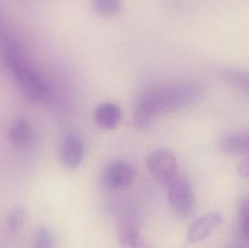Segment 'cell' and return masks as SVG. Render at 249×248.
<instances>
[{"label":"cell","instance_id":"30bf717a","mask_svg":"<svg viewBox=\"0 0 249 248\" xmlns=\"http://www.w3.org/2000/svg\"><path fill=\"white\" fill-rule=\"evenodd\" d=\"M118 234V240L123 247L138 248L142 245L140 231L136 223L129 218H124L120 221Z\"/></svg>","mask_w":249,"mask_h":248},{"label":"cell","instance_id":"52a82bcc","mask_svg":"<svg viewBox=\"0 0 249 248\" xmlns=\"http://www.w3.org/2000/svg\"><path fill=\"white\" fill-rule=\"evenodd\" d=\"M84 145L77 135L70 134L64 138L61 147V159L64 165L71 170L80 167L84 157Z\"/></svg>","mask_w":249,"mask_h":248},{"label":"cell","instance_id":"9c48e42d","mask_svg":"<svg viewBox=\"0 0 249 248\" xmlns=\"http://www.w3.org/2000/svg\"><path fill=\"white\" fill-rule=\"evenodd\" d=\"M122 118L121 108L113 103L99 105L94 113L96 123L105 129H114L118 126Z\"/></svg>","mask_w":249,"mask_h":248},{"label":"cell","instance_id":"7c38bea8","mask_svg":"<svg viewBox=\"0 0 249 248\" xmlns=\"http://www.w3.org/2000/svg\"><path fill=\"white\" fill-rule=\"evenodd\" d=\"M31 136L30 126L26 121L17 119L9 131L10 143L16 147H22L29 142Z\"/></svg>","mask_w":249,"mask_h":248},{"label":"cell","instance_id":"277c9868","mask_svg":"<svg viewBox=\"0 0 249 248\" xmlns=\"http://www.w3.org/2000/svg\"><path fill=\"white\" fill-rule=\"evenodd\" d=\"M146 165L152 177L166 186L177 175V160L168 150H155L151 152L146 159Z\"/></svg>","mask_w":249,"mask_h":248},{"label":"cell","instance_id":"e0dca14e","mask_svg":"<svg viewBox=\"0 0 249 248\" xmlns=\"http://www.w3.org/2000/svg\"><path fill=\"white\" fill-rule=\"evenodd\" d=\"M238 173L244 179H249V156L240 164Z\"/></svg>","mask_w":249,"mask_h":248},{"label":"cell","instance_id":"2e32d148","mask_svg":"<svg viewBox=\"0 0 249 248\" xmlns=\"http://www.w3.org/2000/svg\"><path fill=\"white\" fill-rule=\"evenodd\" d=\"M96 10L103 14L113 15L119 11L120 0H94Z\"/></svg>","mask_w":249,"mask_h":248},{"label":"cell","instance_id":"5b68a950","mask_svg":"<svg viewBox=\"0 0 249 248\" xmlns=\"http://www.w3.org/2000/svg\"><path fill=\"white\" fill-rule=\"evenodd\" d=\"M136 170L127 162L115 160L109 163L104 169L102 174V183L109 189L124 187L134 179Z\"/></svg>","mask_w":249,"mask_h":248},{"label":"cell","instance_id":"8fae6325","mask_svg":"<svg viewBox=\"0 0 249 248\" xmlns=\"http://www.w3.org/2000/svg\"><path fill=\"white\" fill-rule=\"evenodd\" d=\"M222 80L235 90L249 96V72L238 68H225L220 71Z\"/></svg>","mask_w":249,"mask_h":248},{"label":"cell","instance_id":"5bb4252c","mask_svg":"<svg viewBox=\"0 0 249 248\" xmlns=\"http://www.w3.org/2000/svg\"><path fill=\"white\" fill-rule=\"evenodd\" d=\"M25 210L23 207L16 206L10 211L7 219V225L12 232L19 231L25 220Z\"/></svg>","mask_w":249,"mask_h":248},{"label":"cell","instance_id":"7a4b0ae2","mask_svg":"<svg viewBox=\"0 0 249 248\" xmlns=\"http://www.w3.org/2000/svg\"><path fill=\"white\" fill-rule=\"evenodd\" d=\"M3 61L28 100L39 102L49 93V87L23 50L11 38L0 41Z\"/></svg>","mask_w":249,"mask_h":248},{"label":"cell","instance_id":"3957f363","mask_svg":"<svg viewBox=\"0 0 249 248\" xmlns=\"http://www.w3.org/2000/svg\"><path fill=\"white\" fill-rule=\"evenodd\" d=\"M168 187V200L173 211L181 217H189L196 207L193 186L188 178L177 174Z\"/></svg>","mask_w":249,"mask_h":248},{"label":"cell","instance_id":"8992f818","mask_svg":"<svg viewBox=\"0 0 249 248\" xmlns=\"http://www.w3.org/2000/svg\"><path fill=\"white\" fill-rule=\"evenodd\" d=\"M223 221V216L219 212L205 214L195 220L187 232V240L190 243H198L209 237Z\"/></svg>","mask_w":249,"mask_h":248},{"label":"cell","instance_id":"ba28073f","mask_svg":"<svg viewBox=\"0 0 249 248\" xmlns=\"http://www.w3.org/2000/svg\"><path fill=\"white\" fill-rule=\"evenodd\" d=\"M219 149L228 155H249V131L225 135L219 141Z\"/></svg>","mask_w":249,"mask_h":248},{"label":"cell","instance_id":"4fadbf2b","mask_svg":"<svg viewBox=\"0 0 249 248\" xmlns=\"http://www.w3.org/2000/svg\"><path fill=\"white\" fill-rule=\"evenodd\" d=\"M238 224L241 238L249 243V194L244 197L240 202Z\"/></svg>","mask_w":249,"mask_h":248},{"label":"cell","instance_id":"6da1fadb","mask_svg":"<svg viewBox=\"0 0 249 248\" xmlns=\"http://www.w3.org/2000/svg\"><path fill=\"white\" fill-rule=\"evenodd\" d=\"M203 93L201 85L186 83L155 89L143 95L138 102L133 122L138 128H147L160 114L184 107L198 100Z\"/></svg>","mask_w":249,"mask_h":248},{"label":"cell","instance_id":"9a60e30c","mask_svg":"<svg viewBox=\"0 0 249 248\" xmlns=\"http://www.w3.org/2000/svg\"><path fill=\"white\" fill-rule=\"evenodd\" d=\"M53 236L52 233L45 227H40L36 230L35 237V246L37 248H52L54 247Z\"/></svg>","mask_w":249,"mask_h":248}]
</instances>
